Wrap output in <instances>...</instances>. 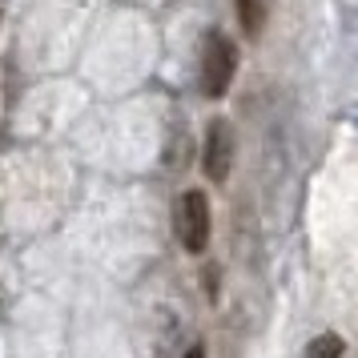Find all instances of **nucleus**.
Instances as JSON below:
<instances>
[{
    "mask_svg": "<svg viewBox=\"0 0 358 358\" xmlns=\"http://www.w3.org/2000/svg\"><path fill=\"white\" fill-rule=\"evenodd\" d=\"M234 73H238V45L226 33H206V41H201V69H197L201 93L210 101L226 97L229 85H234Z\"/></svg>",
    "mask_w": 358,
    "mask_h": 358,
    "instance_id": "1",
    "label": "nucleus"
},
{
    "mask_svg": "<svg viewBox=\"0 0 358 358\" xmlns=\"http://www.w3.org/2000/svg\"><path fill=\"white\" fill-rule=\"evenodd\" d=\"M173 226H178V242L189 254H201L210 245V197L201 189H185L178 197V210H173Z\"/></svg>",
    "mask_w": 358,
    "mask_h": 358,
    "instance_id": "2",
    "label": "nucleus"
},
{
    "mask_svg": "<svg viewBox=\"0 0 358 358\" xmlns=\"http://www.w3.org/2000/svg\"><path fill=\"white\" fill-rule=\"evenodd\" d=\"M201 165H206V178L210 181L229 178V165H234V129H229V121H210Z\"/></svg>",
    "mask_w": 358,
    "mask_h": 358,
    "instance_id": "3",
    "label": "nucleus"
},
{
    "mask_svg": "<svg viewBox=\"0 0 358 358\" xmlns=\"http://www.w3.org/2000/svg\"><path fill=\"white\" fill-rule=\"evenodd\" d=\"M238 20L250 36H258L266 24V0H238Z\"/></svg>",
    "mask_w": 358,
    "mask_h": 358,
    "instance_id": "4",
    "label": "nucleus"
},
{
    "mask_svg": "<svg viewBox=\"0 0 358 358\" xmlns=\"http://www.w3.org/2000/svg\"><path fill=\"white\" fill-rule=\"evenodd\" d=\"M342 350H346V346H342L338 334H318V338L306 346L302 358H342Z\"/></svg>",
    "mask_w": 358,
    "mask_h": 358,
    "instance_id": "5",
    "label": "nucleus"
},
{
    "mask_svg": "<svg viewBox=\"0 0 358 358\" xmlns=\"http://www.w3.org/2000/svg\"><path fill=\"white\" fill-rule=\"evenodd\" d=\"M185 358H206V346H194V350H189Z\"/></svg>",
    "mask_w": 358,
    "mask_h": 358,
    "instance_id": "6",
    "label": "nucleus"
}]
</instances>
